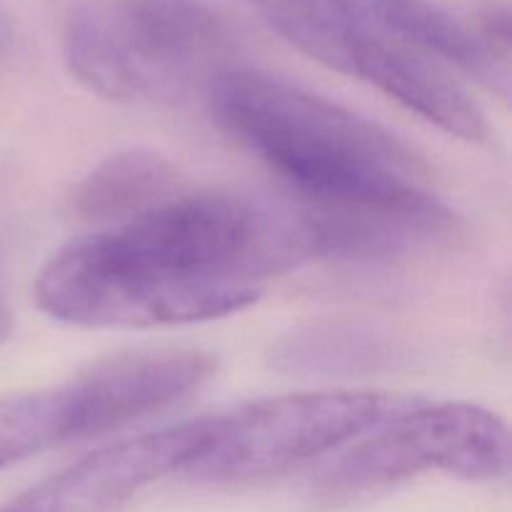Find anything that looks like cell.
<instances>
[{
    "label": "cell",
    "mask_w": 512,
    "mask_h": 512,
    "mask_svg": "<svg viewBox=\"0 0 512 512\" xmlns=\"http://www.w3.org/2000/svg\"><path fill=\"white\" fill-rule=\"evenodd\" d=\"M298 265L285 203L178 195L55 250L35 280V300L75 328L203 323L250 308L265 280Z\"/></svg>",
    "instance_id": "6da1fadb"
},
{
    "label": "cell",
    "mask_w": 512,
    "mask_h": 512,
    "mask_svg": "<svg viewBox=\"0 0 512 512\" xmlns=\"http://www.w3.org/2000/svg\"><path fill=\"white\" fill-rule=\"evenodd\" d=\"M208 98L218 128L268 165L288 195L393 208L443 203L415 150L333 100L253 68H223Z\"/></svg>",
    "instance_id": "7a4b0ae2"
},
{
    "label": "cell",
    "mask_w": 512,
    "mask_h": 512,
    "mask_svg": "<svg viewBox=\"0 0 512 512\" xmlns=\"http://www.w3.org/2000/svg\"><path fill=\"white\" fill-rule=\"evenodd\" d=\"M230 30L200 0H85L70 10L63 58L113 103H173L225 68Z\"/></svg>",
    "instance_id": "3957f363"
},
{
    "label": "cell",
    "mask_w": 512,
    "mask_h": 512,
    "mask_svg": "<svg viewBox=\"0 0 512 512\" xmlns=\"http://www.w3.org/2000/svg\"><path fill=\"white\" fill-rule=\"evenodd\" d=\"M415 398L380 390H315L240 405L210 418L188 473L208 483L275 478L405 413Z\"/></svg>",
    "instance_id": "277c9868"
},
{
    "label": "cell",
    "mask_w": 512,
    "mask_h": 512,
    "mask_svg": "<svg viewBox=\"0 0 512 512\" xmlns=\"http://www.w3.org/2000/svg\"><path fill=\"white\" fill-rule=\"evenodd\" d=\"M510 433L503 418L480 405L418 403L365 433L323 473L328 493H365L415 475L495 480L508 475Z\"/></svg>",
    "instance_id": "5b68a950"
},
{
    "label": "cell",
    "mask_w": 512,
    "mask_h": 512,
    "mask_svg": "<svg viewBox=\"0 0 512 512\" xmlns=\"http://www.w3.org/2000/svg\"><path fill=\"white\" fill-rule=\"evenodd\" d=\"M213 375L215 358L195 348L130 350L100 360L63 385L68 443L163 413L198 393Z\"/></svg>",
    "instance_id": "8992f818"
},
{
    "label": "cell",
    "mask_w": 512,
    "mask_h": 512,
    "mask_svg": "<svg viewBox=\"0 0 512 512\" xmlns=\"http://www.w3.org/2000/svg\"><path fill=\"white\" fill-rule=\"evenodd\" d=\"M210 418L108 443L33 485L0 512H123L135 495L188 470L208 440Z\"/></svg>",
    "instance_id": "52a82bcc"
},
{
    "label": "cell",
    "mask_w": 512,
    "mask_h": 512,
    "mask_svg": "<svg viewBox=\"0 0 512 512\" xmlns=\"http://www.w3.org/2000/svg\"><path fill=\"white\" fill-rule=\"evenodd\" d=\"M340 30L343 33L335 38L330 63L325 65L375 85L380 93L398 100L410 113L438 125L448 135L468 143H483L488 138L483 108L448 65L403 40L378 33L348 10L343 13Z\"/></svg>",
    "instance_id": "ba28073f"
},
{
    "label": "cell",
    "mask_w": 512,
    "mask_h": 512,
    "mask_svg": "<svg viewBox=\"0 0 512 512\" xmlns=\"http://www.w3.org/2000/svg\"><path fill=\"white\" fill-rule=\"evenodd\" d=\"M360 23L423 50L443 65H455L508 95L510 70L495 63L468 23L428 0H338Z\"/></svg>",
    "instance_id": "9c48e42d"
},
{
    "label": "cell",
    "mask_w": 512,
    "mask_h": 512,
    "mask_svg": "<svg viewBox=\"0 0 512 512\" xmlns=\"http://www.w3.org/2000/svg\"><path fill=\"white\" fill-rule=\"evenodd\" d=\"M400 360L388 333L355 320H318L285 333L270 353L275 370L298 378H363Z\"/></svg>",
    "instance_id": "30bf717a"
},
{
    "label": "cell",
    "mask_w": 512,
    "mask_h": 512,
    "mask_svg": "<svg viewBox=\"0 0 512 512\" xmlns=\"http://www.w3.org/2000/svg\"><path fill=\"white\" fill-rule=\"evenodd\" d=\"M175 195V168L160 153L130 148L95 165L70 195V208L85 223L110 228L158 208Z\"/></svg>",
    "instance_id": "8fae6325"
},
{
    "label": "cell",
    "mask_w": 512,
    "mask_h": 512,
    "mask_svg": "<svg viewBox=\"0 0 512 512\" xmlns=\"http://www.w3.org/2000/svg\"><path fill=\"white\" fill-rule=\"evenodd\" d=\"M68 443L63 385L0 395V468Z\"/></svg>",
    "instance_id": "7c38bea8"
},
{
    "label": "cell",
    "mask_w": 512,
    "mask_h": 512,
    "mask_svg": "<svg viewBox=\"0 0 512 512\" xmlns=\"http://www.w3.org/2000/svg\"><path fill=\"white\" fill-rule=\"evenodd\" d=\"M10 330H13V310H10L8 298H5L3 290H0V345L8 340Z\"/></svg>",
    "instance_id": "4fadbf2b"
}]
</instances>
